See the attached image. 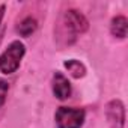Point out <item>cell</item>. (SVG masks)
<instances>
[{
  "label": "cell",
  "mask_w": 128,
  "mask_h": 128,
  "mask_svg": "<svg viewBox=\"0 0 128 128\" xmlns=\"http://www.w3.org/2000/svg\"><path fill=\"white\" fill-rule=\"evenodd\" d=\"M26 54V47L21 41H12L5 51L0 54V72L5 76L14 74L18 68L21 59Z\"/></svg>",
  "instance_id": "cell-1"
},
{
  "label": "cell",
  "mask_w": 128,
  "mask_h": 128,
  "mask_svg": "<svg viewBox=\"0 0 128 128\" xmlns=\"http://www.w3.org/2000/svg\"><path fill=\"white\" fill-rule=\"evenodd\" d=\"M84 110L76 107H59L54 114L57 128H82L84 122Z\"/></svg>",
  "instance_id": "cell-2"
},
{
  "label": "cell",
  "mask_w": 128,
  "mask_h": 128,
  "mask_svg": "<svg viewBox=\"0 0 128 128\" xmlns=\"http://www.w3.org/2000/svg\"><path fill=\"white\" fill-rule=\"evenodd\" d=\"M63 27H65V30L70 32V36L74 41V38L78 33L82 35L89 29V21L80 11L70 9L63 14Z\"/></svg>",
  "instance_id": "cell-3"
},
{
  "label": "cell",
  "mask_w": 128,
  "mask_h": 128,
  "mask_svg": "<svg viewBox=\"0 0 128 128\" xmlns=\"http://www.w3.org/2000/svg\"><path fill=\"white\" fill-rule=\"evenodd\" d=\"M106 118L110 128H124L125 126V107L120 100H112L106 106Z\"/></svg>",
  "instance_id": "cell-4"
},
{
  "label": "cell",
  "mask_w": 128,
  "mask_h": 128,
  "mask_svg": "<svg viewBox=\"0 0 128 128\" xmlns=\"http://www.w3.org/2000/svg\"><path fill=\"white\" fill-rule=\"evenodd\" d=\"M51 89H53V94L57 100L63 101V100H68L71 96V83L70 80L63 76L62 72H54L53 74V78H51Z\"/></svg>",
  "instance_id": "cell-5"
},
{
  "label": "cell",
  "mask_w": 128,
  "mask_h": 128,
  "mask_svg": "<svg viewBox=\"0 0 128 128\" xmlns=\"http://www.w3.org/2000/svg\"><path fill=\"white\" fill-rule=\"evenodd\" d=\"M126 30H128V20L124 15H116L112 23H110V32L114 38L124 39L126 36Z\"/></svg>",
  "instance_id": "cell-6"
},
{
  "label": "cell",
  "mask_w": 128,
  "mask_h": 128,
  "mask_svg": "<svg viewBox=\"0 0 128 128\" xmlns=\"http://www.w3.org/2000/svg\"><path fill=\"white\" fill-rule=\"evenodd\" d=\"M63 66L66 68V71L70 72V76L72 78H83L86 76V66L84 63L77 60V59H70V60H65Z\"/></svg>",
  "instance_id": "cell-7"
},
{
  "label": "cell",
  "mask_w": 128,
  "mask_h": 128,
  "mask_svg": "<svg viewBox=\"0 0 128 128\" xmlns=\"http://www.w3.org/2000/svg\"><path fill=\"white\" fill-rule=\"evenodd\" d=\"M36 27H38V23H36V20L33 18V17H26V18H23L20 23H18V26H17V32L21 35V36H30L35 30H36Z\"/></svg>",
  "instance_id": "cell-8"
},
{
  "label": "cell",
  "mask_w": 128,
  "mask_h": 128,
  "mask_svg": "<svg viewBox=\"0 0 128 128\" xmlns=\"http://www.w3.org/2000/svg\"><path fill=\"white\" fill-rule=\"evenodd\" d=\"M9 90V83L6 80H0V107H2L6 101V95Z\"/></svg>",
  "instance_id": "cell-9"
},
{
  "label": "cell",
  "mask_w": 128,
  "mask_h": 128,
  "mask_svg": "<svg viewBox=\"0 0 128 128\" xmlns=\"http://www.w3.org/2000/svg\"><path fill=\"white\" fill-rule=\"evenodd\" d=\"M5 11H6V5H0V24H2V20L5 17Z\"/></svg>",
  "instance_id": "cell-10"
}]
</instances>
